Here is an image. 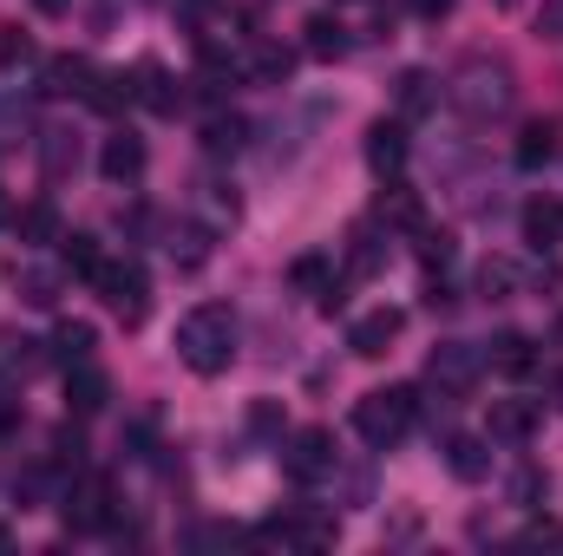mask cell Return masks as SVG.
<instances>
[{"label": "cell", "instance_id": "cell-1", "mask_svg": "<svg viewBox=\"0 0 563 556\" xmlns=\"http://www.w3.org/2000/svg\"><path fill=\"white\" fill-rule=\"evenodd\" d=\"M236 308H223V301H197L184 321H177V354H184V367L190 374H203V380H217V374H230V360H236Z\"/></svg>", "mask_w": 563, "mask_h": 556}, {"label": "cell", "instance_id": "cell-2", "mask_svg": "<svg viewBox=\"0 0 563 556\" xmlns=\"http://www.w3.org/2000/svg\"><path fill=\"white\" fill-rule=\"evenodd\" d=\"M445 99H452L472 125H485V119H505V112L518 105V79H511V66H505V59L472 53V59L445 79Z\"/></svg>", "mask_w": 563, "mask_h": 556}, {"label": "cell", "instance_id": "cell-3", "mask_svg": "<svg viewBox=\"0 0 563 556\" xmlns=\"http://www.w3.org/2000/svg\"><path fill=\"white\" fill-rule=\"evenodd\" d=\"M413 419H420V393H413V387H380V393H367V400L354 407V432H361L374 452H387V445H400V438L413 432Z\"/></svg>", "mask_w": 563, "mask_h": 556}, {"label": "cell", "instance_id": "cell-4", "mask_svg": "<svg viewBox=\"0 0 563 556\" xmlns=\"http://www.w3.org/2000/svg\"><path fill=\"white\" fill-rule=\"evenodd\" d=\"M478 374H485V354L465 347V341H439V347L426 354V380L439 387V400H465V393L478 387Z\"/></svg>", "mask_w": 563, "mask_h": 556}, {"label": "cell", "instance_id": "cell-5", "mask_svg": "<svg viewBox=\"0 0 563 556\" xmlns=\"http://www.w3.org/2000/svg\"><path fill=\"white\" fill-rule=\"evenodd\" d=\"M99 294H106V308H112L125 327H144V321H151V281H144L139 263H106V269H99Z\"/></svg>", "mask_w": 563, "mask_h": 556}, {"label": "cell", "instance_id": "cell-6", "mask_svg": "<svg viewBox=\"0 0 563 556\" xmlns=\"http://www.w3.org/2000/svg\"><path fill=\"white\" fill-rule=\"evenodd\" d=\"M59 518H66V531H106V524H112V485H106L99 471L73 478L66 498H59Z\"/></svg>", "mask_w": 563, "mask_h": 556}, {"label": "cell", "instance_id": "cell-7", "mask_svg": "<svg viewBox=\"0 0 563 556\" xmlns=\"http://www.w3.org/2000/svg\"><path fill=\"white\" fill-rule=\"evenodd\" d=\"M282 471H288L295 485H321V478L334 471V438H328L321 425L295 432V438H288V452H282Z\"/></svg>", "mask_w": 563, "mask_h": 556}, {"label": "cell", "instance_id": "cell-8", "mask_svg": "<svg viewBox=\"0 0 563 556\" xmlns=\"http://www.w3.org/2000/svg\"><path fill=\"white\" fill-rule=\"evenodd\" d=\"M92 86H99V66H92L86 53H59V59H46V73H40V92H46V99H92Z\"/></svg>", "mask_w": 563, "mask_h": 556}, {"label": "cell", "instance_id": "cell-9", "mask_svg": "<svg viewBox=\"0 0 563 556\" xmlns=\"http://www.w3.org/2000/svg\"><path fill=\"white\" fill-rule=\"evenodd\" d=\"M400 327H407V314H400V308H367V314L347 327V347H354L361 360H380V354L400 341Z\"/></svg>", "mask_w": 563, "mask_h": 556}, {"label": "cell", "instance_id": "cell-10", "mask_svg": "<svg viewBox=\"0 0 563 556\" xmlns=\"http://www.w3.org/2000/svg\"><path fill=\"white\" fill-rule=\"evenodd\" d=\"M132 105L157 112V119H177V112H184V86H177L157 59H144L139 73H132Z\"/></svg>", "mask_w": 563, "mask_h": 556}, {"label": "cell", "instance_id": "cell-11", "mask_svg": "<svg viewBox=\"0 0 563 556\" xmlns=\"http://www.w3.org/2000/svg\"><path fill=\"white\" fill-rule=\"evenodd\" d=\"M288 281L301 288V294H314L328 314L341 308V281H334V256H321V249H308V256H295L288 263Z\"/></svg>", "mask_w": 563, "mask_h": 556}, {"label": "cell", "instance_id": "cell-12", "mask_svg": "<svg viewBox=\"0 0 563 556\" xmlns=\"http://www.w3.org/2000/svg\"><path fill=\"white\" fill-rule=\"evenodd\" d=\"M538 400H492V419H485V432L498 438V445H531L538 438Z\"/></svg>", "mask_w": 563, "mask_h": 556}, {"label": "cell", "instance_id": "cell-13", "mask_svg": "<svg viewBox=\"0 0 563 556\" xmlns=\"http://www.w3.org/2000/svg\"><path fill=\"white\" fill-rule=\"evenodd\" d=\"M407 151H413V144H407V125H400V119H374V125H367V164H374L380 177H400V170H407Z\"/></svg>", "mask_w": 563, "mask_h": 556}, {"label": "cell", "instance_id": "cell-14", "mask_svg": "<svg viewBox=\"0 0 563 556\" xmlns=\"http://www.w3.org/2000/svg\"><path fill=\"white\" fill-rule=\"evenodd\" d=\"M106 400H112V380H106V374H99L92 360L66 367V413L92 419V413H106Z\"/></svg>", "mask_w": 563, "mask_h": 556}, {"label": "cell", "instance_id": "cell-15", "mask_svg": "<svg viewBox=\"0 0 563 556\" xmlns=\"http://www.w3.org/2000/svg\"><path fill=\"white\" fill-rule=\"evenodd\" d=\"M99 177L106 184H139L144 177V138L139 132H112L106 151H99Z\"/></svg>", "mask_w": 563, "mask_h": 556}, {"label": "cell", "instance_id": "cell-16", "mask_svg": "<svg viewBox=\"0 0 563 556\" xmlns=\"http://www.w3.org/2000/svg\"><path fill=\"white\" fill-rule=\"evenodd\" d=\"M210 249H217V243H210V230H203V223H177V230L164 236V256H170V269H177V276H197V269L210 263Z\"/></svg>", "mask_w": 563, "mask_h": 556}, {"label": "cell", "instance_id": "cell-17", "mask_svg": "<svg viewBox=\"0 0 563 556\" xmlns=\"http://www.w3.org/2000/svg\"><path fill=\"white\" fill-rule=\"evenodd\" d=\"M445 471H452L459 485H485V478H492V452H485V438L452 432V438H445Z\"/></svg>", "mask_w": 563, "mask_h": 556}, {"label": "cell", "instance_id": "cell-18", "mask_svg": "<svg viewBox=\"0 0 563 556\" xmlns=\"http://www.w3.org/2000/svg\"><path fill=\"white\" fill-rule=\"evenodd\" d=\"M46 360H53V347H46V341H26V334H0V380H7V387H13V380H33Z\"/></svg>", "mask_w": 563, "mask_h": 556}, {"label": "cell", "instance_id": "cell-19", "mask_svg": "<svg viewBox=\"0 0 563 556\" xmlns=\"http://www.w3.org/2000/svg\"><path fill=\"white\" fill-rule=\"evenodd\" d=\"M525 243L531 249H558L563 243V197H531L525 203Z\"/></svg>", "mask_w": 563, "mask_h": 556}, {"label": "cell", "instance_id": "cell-20", "mask_svg": "<svg viewBox=\"0 0 563 556\" xmlns=\"http://www.w3.org/2000/svg\"><path fill=\"white\" fill-rule=\"evenodd\" d=\"M301 33H308V40H301V46H308V59H347V53H354L347 26H341L334 13H314V20H308Z\"/></svg>", "mask_w": 563, "mask_h": 556}, {"label": "cell", "instance_id": "cell-21", "mask_svg": "<svg viewBox=\"0 0 563 556\" xmlns=\"http://www.w3.org/2000/svg\"><path fill=\"white\" fill-rule=\"evenodd\" d=\"M13 230H20V243H33V249H46V243H59V236H66V230H59V203H53V197L26 203V210L13 216Z\"/></svg>", "mask_w": 563, "mask_h": 556}, {"label": "cell", "instance_id": "cell-22", "mask_svg": "<svg viewBox=\"0 0 563 556\" xmlns=\"http://www.w3.org/2000/svg\"><path fill=\"white\" fill-rule=\"evenodd\" d=\"M380 223H387V230H426L420 190H407V184H387V190H380Z\"/></svg>", "mask_w": 563, "mask_h": 556}, {"label": "cell", "instance_id": "cell-23", "mask_svg": "<svg viewBox=\"0 0 563 556\" xmlns=\"http://www.w3.org/2000/svg\"><path fill=\"white\" fill-rule=\"evenodd\" d=\"M13 288H20L26 308H59V269H46V263H20Z\"/></svg>", "mask_w": 563, "mask_h": 556}, {"label": "cell", "instance_id": "cell-24", "mask_svg": "<svg viewBox=\"0 0 563 556\" xmlns=\"http://www.w3.org/2000/svg\"><path fill=\"white\" fill-rule=\"evenodd\" d=\"M394 99H400V112H407V119H426V112L439 105V79H432L426 66H407V73H400V86H394Z\"/></svg>", "mask_w": 563, "mask_h": 556}, {"label": "cell", "instance_id": "cell-25", "mask_svg": "<svg viewBox=\"0 0 563 556\" xmlns=\"http://www.w3.org/2000/svg\"><path fill=\"white\" fill-rule=\"evenodd\" d=\"M380 263H387V236H380L374 223H354V230H347V269H354V276H374Z\"/></svg>", "mask_w": 563, "mask_h": 556}, {"label": "cell", "instance_id": "cell-26", "mask_svg": "<svg viewBox=\"0 0 563 556\" xmlns=\"http://www.w3.org/2000/svg\"><path fill=\"white\" fill-rule=\"evenodd\" d=\"M92 347H99V327L92 321H59L53 327V360L79 367V360H92Z\"/></svg>", "mask_w": 563, "mask_h": 556}, {"label": "cell", "instance_id": "cell-27", "mask_svg": "<svg viewBox=\"0 0 563 556\" xmlns=\"http://www.w3.org/2000/svg\"><path fill=\"white\" fill-rule=\"evenodd\" d=\"M511 157H518V170L551 164V157H558V125H551V119H531V125L518 132V151H511Z\"/></svg>", "mask_w": 563, "mask_h": 556}, {"label": "cell", "instance_id": "cell-28", "mask_svg": "<svg viewBox=\"0 0 563 556\" xmlns=\"http://www.w3.org/2000/svg\"><path fill=\"white\" fill-rule=\"evenodd\" d=\"M518 288H525V269H518L511 256H485V263H478V294H485V301H511Z\"/></svg>", "mask_w": 563, "mask_h": 556}, {"label": "cell", "instance_id": "cell-29", "mask_svg": "<svg viewBox=\"0 0 563 556\" xmlns=\"http://www.w3.org/2000/svg\"><path fill=\"white\" fill-rule=\"evenodd\" d=\"M59 263H66L73 276L99 281V269H106V256H99V236H86V230H73V236H59Z\"/></svg>", "mask_w": 563, "mask_h": 556}, {"label": "cell", "instance_id": "cell-30", "mask_svg": "<svg viewBox=\"0 0 563 556\" xmlns=\"http://www.w3.org/2000/svg\"><path fill=\"white\" fill-rule=\"evenodd\" d=\"M485 360H492V367H498V374H511V380H525V374H531V367H538V354H531V341H525V334H498V341H492V354H485Z\"/></svg>", "mask_w": 563, "mask_h": 556}, {"label": "cell", "instance_id": "cell-31", "mask_svg": "<svg viewBox=\"0 0 563 556\" xmlns=\"http://www.w3.org/2000/svg\"><path fill=\"white\" fill-rule=\"evenodd\" d=\"M40 164H46V177L59 184L66 170H79V138H73V132H40Z\"/></svg>", "mask_w": 563, "mask_h": 556}, {"label": "cell", "instance_id": "cell-32", "mask_svg": "<svg viewBox=\"0 0 563 556\" xmlns=\"http://www.w3.org/2000/svg\"><path fill=\"white\" fill-rule=\"evenodd\" d=\"M243 144H250V125H243L236 112H217V119L203 125V151H210V157H230V151H243Z\"/></svg>", "mask_w": 563, "mask_h": 556}, {"label": "cell", "instance_id": "cell-33", "mask_svg": "<svg viewBox=\"0 0 563 556\" xmlns=\"http://www.w3.org/2000/svg\"><path fill=\"white\" fill-rule=\"evenodd\" d=\"M505 498H511L518 511H538V504L551 498V478H544L538 465H518V471H511V485H505Z\"/></svg>", "mask_w": 563, "mask_h": 556}, {"label": "cell", "instance_id": "cell-34", "mask_svg": "<svg viewBox=\"0 0 563 556\" xmlns=\"http://www.w3.org/2000/svg\"><path fill=\"white\" fill-rule=\"evenodd\" d=\"M288 73H295V53L288 46H256V59H250V79L256 86H288Z\"/></svg>", "mask_w": 563, "mask_h": 556}, {"label": "cell", "instance_id": "cell-35", "mask_svg": "<svg viewBox=\"0 0 563 556\" xmlns=\"http://www.w3.org/2000/svg\"><path fill=\"white\" fill-rule=\"evenodd\" d=\"M53 465H59V471H66V465H73V471H86V438L59 425V432H53Z\"/></svg>", "mask_w": 563, "mask_h": 556}, {"label": "cell", "instance_id": "cell-36", "mask_svg": "<svg viewBox=\"0 0 563 556\" xmlns=\"http://www.w3.org/2000/svg\"><path fill=\"white\" fill-rule=\"evenodd\" d=\"M250 432H256V438H276L282 432V400H256V407H250Z\"/></svg>", "mask_w": 563, "mask_h": 556}, {"label": "cell", "instance_id": "cell-37", "mask_svg": "<svg viewBox=\"0 0 563 556\" xmlns=\"http://www.w3.org/2000/svg\"><path fill=\"white\" fill-rule=\"evenodd\" d=\"M420 256H426V269H445V263H452L459 249H452V236H445V230H439V236L426 230V236H420Z\"/></svg>", "mask_w": 563, "mask_h": 556}, {"label": "cell", "instance_id": "cell-38", "mask_svg": "<svg viewBox=\"0 0 563 556\" xmlns=\"http://www.w3.org/2000/svg\"><path fill=\"white\" fill-rule=\"evenodd\" d=\"M33 53V40L20 33V26H0V66H13V59H26Z\"/></svg>", "mask_w": 563, "mask_h": 556}, {"label": "cell", "instance_id": "cell-39", "mask_svg": "<svg viewBox=\"0 0 563 556\" xmlns=\"http://www.w3.org/2000/svg\"><path fill=\"white\" fill-rule=\"evenodd\" d=\"M538 40H544V46H558V40H563V7H544V20H538Z\"/></svg>", "mask_w": 563, "mask_h": 556}, {"label": "cell", "instance_id": "cell-40", "mask_svg": "<svg viewBox=\"0 0 563 556\" xmlns=\"http://www.w3.org/2000/svg\"><path fill=\"white\" fill-rule=\"evenodd\" d=\"M407 7H413V13H420V20H445V13H452V7H459V0H407Z\"/></svg>", "mask_w": 563, "mask_h": 556}, {"label": "cell", "instance_id": "cell-41", "mask_svg": "<svg viewBox=\"0 0 563 556\" xmlns=\"http://www.w3.org/2000/svg\"><path fill=\"white\" fill-rule=\"evenodd\" d=\"M33 7H40V13H53V20H59V13H66V7H73V0H33Z\"/></svg>", "mask_w": 563, "mask_h": 556}, {"label": "cell", "instance_id": "cell-42", "mask_svg": "<svg viewBox=\"0 0 563 556\" xmlns=\"http://www.w3.org/2000/svg\"><path fill=\"white\" fill-rule=\"evenodd\" d=\"M551 400H558V407H563V374H558V387H551Z\"/></svg>", "mask_w": 563, "mask_h": 556}, {"label": "cell", "instance_id": "cell-43", "mask_svg": "<svg viewBox=\"0 0 563 556\" xmlns=\"http://www.w3.org/2000/svg\"><path fill=\"white\" fill-rule=\"evenodd\" d=\"M0 223H7V197H0Z\"/></svg>", "mask_w": 563, "mask_h": 556}, {"label": "cell", "instance_id": "cell-44", "mask_svg": "<svg viewBox=\"0 0 563 556\" xmlns=\"http://www.w3.org/2000/svg\"><path fill=\"white\" fill-rule=\"evenodd\" d=\"M498 7H518V0H498Z\"/></svg>", "mask_w": 563, "mask_h": 556}]
</instances>
